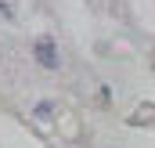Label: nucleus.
Listing matches in <instances>:
<instances>
[{
  "label": "nucleus",
  "instance_id": "obj_1",
  "mask_svg": "<svg viewBox=\"0 0 155 148\" xmlns=\"http://www.w3.org/2000/svg\"><path fill=\"white\" fill-rule=\"evenodd\" d=\"M33 51H36V62L43 65V69H58V62H61V58H58V43H54L51 36H40Z\"/></svg>",
  "mask_w": 155,
  "mask_h": 148
},
{
  "label": "nucleus",
  "instance_id": "obj_2",
  "mask_svg": "<svg viewBox=\"0 0 155 148\" xmlns=\"http://www.w3.org/2000/svg\"><path fill=\"white\" fill-rule=\"evenodd\" d=\"M51 112H54V101H40V105H36V116H40V119H51Z\"/></svg>",
  "mask_w": 155,
  "mask_h": 148
}]
</instances>
